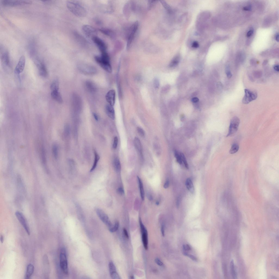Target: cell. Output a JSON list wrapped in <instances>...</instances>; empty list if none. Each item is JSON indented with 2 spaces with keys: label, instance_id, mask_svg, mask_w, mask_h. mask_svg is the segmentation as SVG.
<instances>
[{
  "label": "cell",
  "instance_id": "obj_19",
  "mask_svg": "<svg viewBox=\"0 0 279 279\" xmlns=\"http://www.w3.org/2000/svg\"><path fill=\"white\" fill-rule=\"evenodd\" d=\"M105 109L106 112L108 117L112 120H114L115 118V114L114 108L113 106L109 104L107 105L106 106Z\"/></svg>",
  "mask_w": 279,
  "mask_h": 279
},
{
  "label": "cell",
  "instance_id": "obj_7",
  "mask_svg": "<svg viewBox=\"0 0 279 279\" xmlns=\"http://www.w3.org/2000/svg\"><path fill=\"white\" fill-rule=\"evenodd\" d=\"M82 30L84 34L87 37L91 40L97 36V32L93 27L90 25H84L82 27Z\"/></svg>",
  "mask_w": 279,
  "mask_h": 279
},
{
  "label": "cell",
  "instance_id": "obj_43",
  "mask_svg": "<svg viewBox=\"0 0 279 279\" xmlns=\"http://www.w3.org/2000/svg\"><path fill=\"white\" fill-rule=\"evenodd\" d=\"M199 45V44L196 41H195L193 42L192 44V48H197L198 47Z\"/></svg>",
  "mask_w": 279,
  "mask_h": 279
},
{
  "label": "cell",
  "instance_id": "obj_38",
  "mask_svg": "<svg viewBox=\"0 0 279 279\" xmlns=\"http://www.w3.org/2000/svg\"><path fill=\"white\" fill-rule=\"evenodd\" d=\"M118 143V139L117 137L116 136L114 138V141H113V148L116 149L117 148Z\"/></svg>",
  "mask_w": 279,
  "mask_h": 279
},
{
  "label": "cell",
  "instance_id": "obj_32",
  "mask_svg": "<svg viewBox=\"0 0 279 279\" xmlns=\"http://www.w3.org/2000/svg\"><path fill=\"white\" fill-rule=\"evenodd\" d=\"M53 156L55 159L57 158L58 156V147L56 144H54L53 146Z\"/></svg>",
  "mask_w": 279,
  "mask_h": 279
},
{
  "label": "cell",
  "instance_id": "obj_16",
  "mask_svg": "<svg viewBox=\"0 0 279 279\" xmlns=\"http://www.w3.org/2000/svg\"><path fill=\"white\" fill-rule=\"evenodd\" d=\"M106 99L109 104L113 106L115 102V92L114 90H110L107 93L106 96Z\"/></svg>",
  "mask_w": 279,
  "mask_h": 279
},
{
  "label": "cell",
  "instance_id": "obj_40",
  "mask_svg": "<svg viewBox=\"0 0 279 279\" xmlns=\"http://www.w3.org/2000/svg\"><path fill=\"white\" fill-rule=\"evenodd\" d=\"M184 255L185 256L189 257L190 258L192 259V260H193V261H196L197 260V259L196 258V257H195L193 255H190V254H188L187 252H184Z\"/></svg>",
  "mask_w": 279,
  "mask_h": 279
},
{
  "label": "cell",
  "instance_id": "obj_26",
  "mask_svg": "<svg viewBox=\"0 0 279 279\" xmlns=\"http://www.w3.org/2000/svg\"><path fill=\"white\" fill-rule=\"evenodd\" d=\"M180 60L179 55H177L173 59L170 64V67H173L177 66L179 63Z\"/></svg>",
  "mask_w": 279,
  "mask_h": 279
},
{
  "label": "cell",
  "instance_id": "obj_8",
  "mask_svg": "<svg viewBox=\"0 0 279 279\" xmlns=\"http://www.w3.org/2000/svg\"><path fill=\"white\" fill-rule=\"evenodd\" d=\"M15 215L20 223L25 229L27 234L28 235H30V228L28 222L24 214L20 212L17 211L16 212Z\"/></svg>",
  "mask_w": 279,
  "mask_h": 279
},
{
  "label": "cell",
  "instance_id": "obj_15",
  "mask_svg": "<svg viewBox=\"0 0 279 279\" xmlns=\"http://www.w3.org/2000/svg\"><path fill=\"white\" fill-rule=\"evenodd\" d=\"M109 271L111 277L113 279H120V277L117 272L115 266L112 261L110 262L109 265Z\"/></svg>",
  "mask_w": 279,
  "mask_h": 279
},
{
  "label": "cell",
  "instance_id": "obj_4",
  "mask_svg": "<svg viewBox=\"0 0 279 279\" xmlns=\"http://www.w3.org/2000/svg\"><path fill=\"white\" fill-rule=\"evenodd\" d=\"M239 123L240 120L238 117H235L232 118L226 137L231 136L236 134L238 130Z\"/></svg>",
  "mask_w": 279,
  "mask_h": 279
},
{
  "label": "cell",
  "instance_id": "obj_6",
  "mask_svg": "<svg viewBox=\"0 0 279 279\" xmlns=\"http://www.w3.org/2000/svg\"><path fill=\"white\" fill-rule=\"evenodd\" d=\"M96 213L97 216L103 223L110 229L113 226V224L108 218L107 215L104 211L100 209L97 208L96 209Z\"/></svg>",
  "mask_w": 279,
  "mask_h": 279
},
{
  "label": "cell",
  "instance_id": "obj_36",
  "mask_svg": "<svg viewBox=\"0 0 279 279\" xmlns=\"http://www.w3.org/2000/svg\"><path fill=\"white\" fill-rule=\"evenodd\" d=\"M262 73L260 71H255L253 73L254 77L256 78H261L262 75Z\"/></svg>",
  "mask_w": 279,
  "mask_h": 279
},
{
  "label": "cell",
  "instance_id": "obj_18",
  "mask_svg": "<svg viewBox=\"0 0 279 279\" xmlns=\"http://www.w3.org/2000/svg\"><path fill=\"white\" fill-rule=\"evenodd\" d=\"M134 143L135 148L142 158L143 155L142 145L140 140L139 138L135 137L134 138Z\"/></svg>",
  "mask_w": 279,
  "mask_h": 279
},
{
  "label": "cell",
  "instance_id": "obj_22",
  "mask_svg": "<svg viewBox=\"0 0 279 279\" xmlns=\"http://www.w3.org/2000/svg\"><path fill=\"white\" fill-rule=\"evenodd\" d=\"M186 186L188 190L192 194L194 193L195 189L193 183L191 179H187L186 182Z\"/></svg>",
  "mask_w": 279,
  "mask_h": 279
},
{
  "label": "cell",
  "instance_id": "obj_57",
  "mask_svg": "<svg viewBox=\"0 0 279 279\" xmlns=\"http://www.w3.org/2000/svg\"><path fill=\"white\" fill-rule=\"evenodd\" d=\"M134 278V277H133V276H131V279H133L134 278Z\"/></svg>",
  "mask_w": 279,
  "mask_h": 279
},
{
  "label": "cell",
  "instance_id": "obj_10",
  "mask_svg": "<svg viewBox=\"0 0 279 279\" xmlns=\"http://www.w3.org/2000/svg\"><path fill=\"white\" fill-rule=\"evenodd\" d=\"M34 63L37 67L39 74L43 77H46L48 75L47 70L44 64L39 59H34Z\"/></svg>",
  "mask_w": 279,
  "mask_h": 279
},
{
  "label": "cell",
  "instance_id": "obj_27",
  "mask_svg": "<svg viewBox=\"0 0 279 279\" xmlns=\"http://www.w3.org/2000/svg\"><path fill=\"white\" fill-rule=\"evenodd\" d=\"M59 84L58 80H54L51 84L50 89L51 91L59 90Z\"/></svg>",
  "mask_w": 279,
  "mask_h": 279
},
{
  "label": "cell",
  "instance_id": "obj_30",
  "mask_svg": "<svg viewBox=\"0 0 279 279\" xmlns=\"http://www.w3.org/2000/svg\"><path fill=\"white\" fill-rule=\"evenodd\" d=\"M239 148V146L238 144L236 143L232 145L229 153L231 154H235L238 151Z\"/></svg>",
  "mask_w": 279,
  "mask_h": 279
},
{
  "label": "cell",
  "instance_id": "obj_17",
  "mask_svg": "<svg viewBox=\"0 0 279 279\" xmlns=\"http://www.w3.org/2000/svg\"><path fill=\"white\" fill-rule=\"evenodd\" d=\"M142 234V239L143 245L146 250L148 249V239L147 232L146 228L141 229Z\"/></svg>",
  "mask_w": 279,
  "mask_h": 279
},
{
  "label": "cell",
  "instance_id": "obj_39",
  "mask_svg": "<svg viewBox=\"0 0 279 279\" xmlns=\"http://www.w3.org/2000/svg\"><path fill=\"white\" fill-rule=\"evenodd\" d=\"M154 85L155 88L156 89H158L159 87V83L158 80L157 78H155L154 81Z\"/></svg>",
  "mask_w": 279,
  "mask_h": 279
},
{
  "label": "cell",
  "instance_id": "obj_52",
  "mask_svg": "<svg viewBox=\"0 0 279 279\" xmlns=\"http://www.w3.org/2000/svg\"><path fill=\"white\" fill-rule=\"evenodd\" d=\"M275 39L276 41L278 42L279 41V34L278 33L276 34L275 36Z\"/></svg>",
  "mask_w": 279,
  "mask_h": 279
},
{
  "label": "cell",
  "instance_id": "obj_20",
  "mask_svg": "<svg viewBox=\"0 0 279 279\" xmlns=\"http://www.w3.org/2000/svg\"><path fill=\"white\" fill-rule=\"evenodd\" d=\"M51 95L52 98L56 102L60 103H62L63 98L59 90L52 91Z\"/></svg>",
  "mask_w": 279,
  "mask_h": 279
},
{
  "label": "cell",
  "instance_id": "obj_5",
  "mask_svg": "<svg viewBox=\"0 0 279 279\" xmlns=\"http://www.w3.org/2000/svg\"><path fill=\"white\" fill-rule=\"evenodd\" d=\"M244 92L245 94L242 100V102L244 104H248L252 101L255 100L257 97V93L248 89H245Z\"/></svg>",
  "mask_w": 279,
  "mask_h": 279
},
{
  "label": "cell",
  "instance_id": "obj_1",
  "mask_svg": "<svg viewBox=\"0 0 279 279\" xmlns=\"http://www.w3.org/2000/svg\"><path fill=\"white\" fill-rule=\"evenodd\" d=\"M66 6L69 10L76 16L83 17L87 15V12L84 7L76 1H68Z\"/></svg>",
  "mask_w": 279,
  "mask_h": 279
},
{
  "label": "cell",
  "instance_id": "obj_34",
  "mask_svg": "<svg viewBox=\"0 0 279 279\" xmlns=\"http://www.w3.org/2000/svg\"><path fill=\"white\" fill-rule=\"evenodd\" d=\"M226 73L227 77L228 79L231 78L232 76V74L231 72L230 68L229 66H227L226 68Z\"/></svg>",
  "mask_w": 279,
  "mask_h": 279
},
{
  "label": "cell",
  "instance_id": "obj_9",
  "mask_svg": "<svg viewBox=\"0 0 279 279\" xmlns=\"http://www.w3.org/2000/svg\"><path fill=\"white\" fill-rule=\"evenodd\" d=\"M31 1L27 0H4L2 1L3 6H15L30 4Z\"/></svg>",
  "mask_w": 279,
  "mask_h": 279
},
{
  "label": "cell",
  "instance_id": "obj_33",
  "mask_svg": "<svg viewBox=\"0 0 279 279\" xmlns=\"http://www.w3.org/2000/svg\"><path fill=\"white\" fill-rule=\"evenodd\" d=\"M119 227V223L118 222H116L114 225L111 228L109 229V231L111 233H114L117 231Z\"/></svg>",
  "mask_w": 279,
  "mask_h": 279
},
{
  "label": "cell",
  "instance_id": "obj_12",
  "mask_svg": "<svg viewBox=\"0 0 279 279\" xmlns=\"http://www.w3.org/2000/svg\"><path fill=\"white\" fill-rule=\"evenodd\" d=\"M78 68L81 72L88 74L93 75L97 72L96 69L92 66L85 65L78 66Z\"/></svg>",
  "mask_w": 279,
  "mask_h": 279
},
{
  "label": "cell",
  "instance_id": "obj_54",
  "mask_svg": "<svg viewBox=\"0 0 279 279\" xmlns=\"http://www.w3.org/2000/svg\"><path fill=\"white\" fill-rule=\"evenodd\" d=\"M243 9L245 11H249L250 10V8L248 7H244L243 8Z\"/></svg>",
  "mask_w": 279,
  "mask_h": 279
},
{
  "label": "cell",
  "instance_id": "obj_35",
  "mask_svg": "<svg viewBox=\"0 0 279 279\" xmlns=\"http://www.w3.org/2000/svg\"><path fill=\"white\" fill-rule=\"evenodd\" d=\"M180 154H181L182 157V162H184L185 167H186V168L188 169L189 168L188 165V164H187L186 158L185 157V155L183 153L181 152L180 153Z\"/></svg>",
  "mask_w": 279,
  "mask_h": 279
},
{
  "label": "cell",
  "instance_id": "obj_44",
  "mask_svg": "<svg viewBox=\"0 0 279 279\" xmlns=\"http://www.w3.org/2000/svg\"><path fill=\"white\" fill-rule=\"evenodd\" d=\"M183 248L185 251H189L191 250L190 247L188 244L184 245H183Z\"/></svg>",
  "mask_w": 279,
  "mask_h": 279
},
{
  "label": "cell",
  "instance_id": "obj_24",
  "mask_svg": "<svg viewBox=\"0 0 279 279\" xmlns=\"http://www.w3.org/2000/svg\"><path fill=\"white\" fill-rule=\"evenodd\" d=\"M113 165L116 172L119 173L120 171L121 165L120 160L118 158H115L113 160Z\"/></svg>",
  "mask_w": 279,
  "mask_h": 279
},
{
  "label": "cell",
  "instance_id": "obj_45",
  "mask_svg": "<svg viewBox=\"0 0 279 279\" xmlns=\"http://www.w3.org/2000/svg\"><path fill=\"white\" fill-rule=\"evenodd\" d=\"M169 186V180H167L164 185V187L165 189H167Z\"/></svg>",
  "mask_w": 279,
  "mask_h": 279
},
{
  "label": "cell",
  "instance_id": "obj_53",
  "mask_svg": "<svg viewBox=\"0 0 279 279\" xmlns=\"http://www.w3.org/2000/svg\"><path fill=\"white\" fill-rule=\"evenodd\" d=\"M0 241L2 243H3L4 241V238L3 236L2 235L0 236Z\"/></svg>",
  "mask_w": 279,
  "mask_h": 279
},
{
  "label": "cell",
  "instance_id": "obj_56",
  "mask_svg": "<svg viewBox=\"0 0 279 279\" xmlns=\"http://www.w3.org/2000/svg\"><path fill=\"white\" fill-rule=\"evenodd\" d=\"M156 204L157 205H159V201H157L156 202Z\"/></svg>",
  "mask_w": 279,
  "mask_h": 279
},
{
  "label": "cell",
  "instance_id": "obj_11",
  "mask_svg": "<svg viewBox=\"0 0 279 279\" xmlns=\"http://www.w3.org/2000/svg\"><path fill=\"white\" fill-rule=\"evenodd\" d=\"M97 46L101 53L107 52V47L104 41L97 36L94 38L92 40Z\"/></svg>",
  "mask_w": 279,
  "mask_h": 279
},
{
  "label": "cell",
  "instance_id": "obj_41",
  "mask_svg": "<svg viewBox=\"0 0 279 279\" xmlns=\"http://www.w3.org/2000/svg\"><path fill=\"white\" fill-rule=\"evenodd\" d=\"M155 263H156L157 265L159 266H163V263L159 258H157L156 259H155Z\"/></svg>",
  "mask_w": 279,
  "mask_h": 279
},
{
  "label": "cell",
  "instance_id": "obj_46",
  "mask_svg": "<svg viewBox=\"0 0 279 279\" xmlns=\"http://www.w3.org/2000/svg\"><path fill=\"white\" fill-rule=\"evenodd\" d=\"M123 233H124V235H125V236L126 237V238L128 239L129 238V235H128V232H127V231L126 230V229H125V228H123Z\"/></svg>",
  "mask_w": 279,
  "mask_h": 279
},
{
  "label": "cell",
  "instance_id": "obj_50",
  "mask_svg": "<svg viewBox=\"0 0 279 279\" xmlns=\"http://www.w3.org/2000/svg\"><path fill=\"white\" fill-rule=\"evenodd\" d=\"M274 69L275 71L277 72L279 71V66L278 65H276L274 66Z\"/></svg>",
  "mask_w": 279,
  "mask_h": 279
},
{
  "label": "cell",
  "instance_id": "obj_48",
  "mask_svg": "<svg viewBox=\"0 0 279 279\" xmlns=\"http://www.w3.org/2000/svg\"><path fill=\"white\" fill-rule=\"evenodd\" d=\"M253 30H251L248 31L247 33V36L248 37H250L252 35L253 33Z\"/></svg>",
  "mask_w": 279,
  "mask_h": 279
},
{
  "label": "cell",
  "instance_id": "obj_55",
  "mask_svg": "<svg viewBox=\"0 0 279 279\" xmlns=\"http://www.w3.org/2000/svg\"><path fill=\"white\" fill-rule=\"evenodd\" d=\"M148 198L149 200L150 201H151L152 200V197L151 195H150L149 196Z\"/></svg>",
  "mask_w": 279,
  "mask_h": 279
},
{
  "label": "cell",
  "instance_id": "obj_29",
  "mask_svg": "<svg viewBox=\"0 0 279 279\" xmlns=\"http://www.w3.org/2000/svg\"><path fill=\"white\" fill-rule=\"evenodd\" d=\"M86 86L88 89L91 92H95L96 88L94 84L91 81H88L86 83Z\"/></svg>",
  "mask_w": 279,
  "mask_h": 279
},
{
  "label": "cell",
  "instance_id": "obj_23",
  "mask_svg": "<svg viewBox=\"0 0 279 279\" xmlns=\"http://www.w3.org/2000/svg\"><path fill=\"white\" fill-rule=\"evenodd\" d=\"M137 177L140 189L141 197L142 200H144L145 198V192L143 182L141 179L139 177L137 176Z\"/></svg>",
  "mask_w": 279,
  "mask_h": 279
},
{
  "label": "cell",
  "instance_id": "obj_28",
  "mask_svg": "<svg viewBox=\"0 0 279 279\" xmlns=\"http://www.w3.org/2000/svg\"><path fill=\"white\" fill-rule=\"evenodd\" d=\"M230 266L232 277L233 279H237V274L235 269L234 261L233 260L231 261Z\"/></svg>",
  "mask_w": 279,
  "mask_h": 279
},
{
  "label": "cell",
  "instance_id": "obj_47",
  "mask_svg": "<svg viewBox=\"0 0 279 279\" xmlns=\"http://www.w3.org/2000/svg\"><path fill=\"white\" fill-rule=\"evenodd\" d=\"M161 232L162 235L163 236H165L164 226V224H162L161 227Z\"/></svg>",
  "mask_w": 279,
  "mask_h": 279
},
{
  "label": "cell",
  "instance_id": "obj_2",
  "mask_svg": "<svg viewBox=\"0 0 279 279\" xmlns=\"http://www.w3.org/2000/svg\"><path fill=\"white\" fill-rule=\"evenodd\" d=\"M95 60L107 72L111 73L112 68L110 65L109 56L107 52L101 53L100 56H95Z\"/></svg>",
  "mask_w": 279,
  "mask_h": 279
},
{
  "label": "cell",
  "instance_id": "obj_13",
  "mask_svg": "<svg viewBox=\"0 0 279 279\" xmlns=\"http://www.w3.org/2000/svg\"><path fill=\"white\" fill-rule=\"evenodd\" d=\"M26 61L25 56H22L15 68V72L17 74H19L23 72L25 66Z\"/></svg>",
  "mask_w": 279,
  "mask_h": 279
},
{
  "label": "cell",
  "instance_id": "obj_42",
  "mask_svg": "<svg viewBox=\"0 0 279 279\" xmlns=\"http://www.w3.org/2000/svg\"><path fill=\"white\" fill-rule=\"evenodd\" d=\"M118 193L120 195H122L124 193V190L122 187H120L117 189Z\"/></svg>",
  "mask_w": 279,
  "mask_h": 279
},
{
  "label": "cell",
  "instance_id": "obj_14",
  "mask_svg": "<svg viewBox=\"0 0 279 279\" xmlns=\"http://www.w3.org/2000/svg\"><path fill=\"white\" fill-rule=\"evenodd\" d=\"M2 66L4 68L10 69V62L9 53L6 51L2 53L1 57Z\"/></svg>",
  "mask_w": 279,
  "mask_h": 279
},
{
  "label": "cell",
  "instance_id": "obj_37",
  "mask_svg": "<svg viewBox=\"0 0 279 279\" xmlns=\"http://www.w3.org/2000/svg\"><path fill=\"white\" fill-rule=\"evenodd\" d=\"M137 131L139 134L142 137H144L145 135V133L144 131L142 128L139 127L137 128Z\"/></svg>",
  "mask_w": 279,
  "mask_h": 279
},
{
  "label": "cell",
  "instance_id": "obj_51",
  "mask_svg": "<svg viewBox=\"0 0 279 279\" xmlns=\"http://www.w3.org/2000/svg\"><path fill=\"white\" fill-rule=\"evenodd\" d=\"M95 120L96 121H98V116L95 113H93V114Z\"/></svg>",
  "mask_w": 279,
  "mask_h": 279
},
{
  "label": "cell",
  "instance_id": "obj_49",
  "mask_svg": "<svg viewBox=\"0 0 279 279\" xmlns=\"http://www.w3.org/2000/svg\"><path fill=\"white\" fill-rule=\"evenodd\" d=\"M199 99L198 98L196 97H194L192 98V102L194 103H196L198 102H199Z\"/></svg>",
  "mask_w": 279,
  "mask_h": 279
},
{
  "label": "cell",
  "instance_id": "obj_31",
  "mask_svg": "<svg viewBox=\"0 0 279 279\" xmlns=\"http://www.w3.org/2000/svg\"><path fill=\"white\" fill-rule=\"evenodd\" d=\"M174 154L175 157L176 158L177 162L180 164H182V160L180 153H179L178 152L176 151V150H175Z\"/></svg>",
  "mask_w": 279,
  "mask_h": 279
},
{
  "label": "cell",
  "instance_id": "obj_3",
  "mask_svg": "<svg viewBox=\"0 0 279 279\" xmlns=\"http://www.w3.org/2000/svg\"><path fill=\"white\" fill-rule=\"evenodd\" d=\"M60 265L62 270L66 275L68 274V263L66 249L63 248L61 249L60 255Z\"/></svg>",
  "mask_w": 279,
  "mask_h": 279
},
{
  "label": "cell",
  "instance_id": "obj_25",
  "mask_svg": "<svg viewBox=\"0 0 279 279\" xmlns=\"http://www.w3.org/2000/svg\"><path fill=\"white\" fill-rule=\"evenodd\" d=\"M94 155H95V159L92 168L90 170L91 172H93L95 169L97 167L98 163L100 159V156L98 155L97 152L95 151L94 152Z\"/></svg>",
  "mask_w": 279,
  "mask_h": 279
},
{
  "label": "cell",
  "instance_id": "obj_21",
  "mask_svg": "<svg viewBox=\"0 0 279 279\" xmlns=\"http://www.w3.org/2000/svg\"><path fill=\"white\" fill-rule=\"evenodd\" d=\"M34 266L31 264H29L27 266L25 278L26 279H30L34 271Z\"/></svg>",
  "mask_w": 279,
  "mask_h": 279
}]
</instances>
